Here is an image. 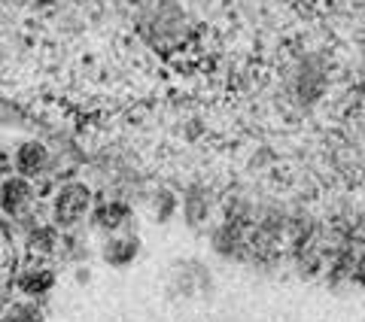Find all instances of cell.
I'll use <instances>...</instances> for the list:
<instances>
[{"label": "cell", "instance_id": "6da1fadb", "mask_svg": "<svg viewBox=\"0 0 365 322\" xmlns=\"http://www.w3.org/2000/svg\"><path fill=\"white\" fill-rule=\"evenodd\" d=\"M86 207H88V189L67 186L58 194V201H55V216H58V222H76L86 213Z\"/></svg>", "mask_w": 365, "mask_h": 322}, {"label": "cell", "instance_id": "7a4b0ae2", "mask_svg": "<svg viewBox=\"0 0 365 322\" xmlns=\"http://www.w3.org/2000/svg\"><path fill=\"white\" fill-rule=\"evenodd\" d=\"M28 182L25 180H9L6 186H4V192H0V207L4 210H9V213H19L21 207L28 204Z\"/></svg>", "mask_w": 365, "mask_h": 322}, {"label": "cell", "instance_id": "3957f363", "mask_svg": "<svg viewBox=\"0 0 365 322\" xmlns=\"http://www.w3.org/2000/svg\"><path fill=\"white\" fill-rule=\"evenodd\" d=\"M43 165H46V149L40 143H25L19 149V167L25 174H37V170H43Z\"/></svg>", "mask_w": 365, "mask_h": 322}, {"label": "cell", "instance_id": "277c9868", "mask_svg": "<svg viewBox=\"0 0 365 322\" xmlns=\"http://www.w3.org/2000/svg\"><path fill=\"white\" fill-rule=\"evenodd\" d=\"M49 286H52V274H46V271H31L21 277V289L25 292H43Z\"/></svg>", "mask_w": 365, "mask_h": 322}, {"label": "cell", "instance_id": "5b68a950", "mask_svg": "<svg viewBox=\"0 0 365 322\" xmlns=\"http://www.w3.org/2000/svg\"><path fill=\"white\" fill-rule=\"evenodd\" d=\"M134 249H137L134 240H113V244L107 246V259L116 261V264H119V261H131Z\"/></svg>", "mask_w": 365, "mask_h": 322}, {"label": "cell", "instance_id": "8992f818", "mask_svg": "<svg viewBox=\"0 0 365 322\" xmlns=\"http://www.w3.org/2000/svg\"><path fill=\"white\" fill-rule=\"evenodd\" d=\"M6 322H40V316L31 304H19V307H13V313L6 316Z\"/></svg>", "mask_w": 365, "mask_h": 322}, {"label": "cell", "instance_id": "52a82bcc", "mask_svg": "<svg viewBox=\"0 0 365 322\" xmlns=\"http://www.w3.org/2000/svg\"><path fill=\"white\" fill-rule=\"evenodd\" d=\"M104 210H107V213H101V216H98V222H101V225H116L122 216H125V207H119V204H110V207H104Z\"/></svg>", "mask_w": 365, "mask_h": 322}]
</instances>
